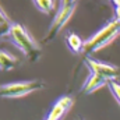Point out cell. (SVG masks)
I'll return each mask as SVG.
<instances>
[{
  "mask_svg": "<svg viewBox=\"0 0 120 120\" xmlns=\"http://www.w3.org/2000/svg\"><path fill=\"white\" fill-rule=\"evenodd\" d=\"M119 34H120V21L119 20L110 21L108 25H105L102 30H99L94 36H91L90 39L84 43L82 53L88 55V53L96 52V50L108 46L109 43H112L117 38Z\"/></svg>",
  "mask_w": 120,
  "mask_h": 120,
  "instance_id": "6da1fadb",
  "label": "cell"
},
{
  "mask_svg": "<svg viewBox=\"0 0 120 120\" xmlns=\"http://www.w3.org/2000/svg\"><path fill=\"white\" fill-rule=\"evenodd\" d=\"M10 36L13 39V42L15 43V46L32 61L39 57L41 55V48L38 46V43L32 39L27 30L21 25V24H11L10 28Z\"/></svg>",
  "mask_w": 120,
  "mask_h": 120,
  "instance_id": "7a4b0ae2",
  "label": "cell"
},
{
  "mask_svg": "<svg viewBox=\"0 0 120 120\" xmlns=\"http://www.w3.org/2000/svg\"><path fill=\"white\" fill-rule=\"evenodd\" d=\"M42 88H43V82L38 80L11 82V84H6L0 87V96L1 98H21Z\"/></svg>",
  "mask_w": 120,
  "mask_h": 120,
  "instance_id": "3957f363",
  "label": "cell"
},
{
  "mask_svg": "<svg viewBox=\"0 0 120 120\" xmlns=\"http://www.w3.org/2000/svg\"><path fill=\"white\" fill-rule=\"evenodd\" d=\"M74 10H75V6L60 7V11L56 14V17H55V20H53L50 28H49V31H48L46 39H52V38H53V36H55V35H56V34H57V32L66 25V24H67V21L71 18Z\"/></svg>",
  "mask_w": 120,
  "mask_h": 120,
  "instance_id": "277c9868",
  "label": "cell"
},
{
  "mask_svg": "<svg viewBox=\"0 0 120 120\" xmlns=\"http://www.w3.org/2000/svg\"><path fill=\"white\" fill-rule=\"evenodd\" d=\"M85 64L88 66V68L94 74L102 75V77H105L109 81H113V78L117 75V71H119L117 67H115V66H110L108 63H102V61L94 60V59H91V57L85 59Z\"/></svg>",
  "mask_w": 120,
  "mask_h": 120,
  "instance_id": "5b68a950",
  "label": "cell"
},
{
  "mask_svg": "<svg viewBox=\"0 0 120 120\" xmlns=\"http://www.w3.org/2000/svg\"><path fill=\"white\" fill-rule=\"evenodd\" d=\"M71 106H73V98H70V96L60 98L59 101L53 105V108H52V110H50V113H49L46 120H61L63 116L66 115V112Z\"/></svg>",
  "mask_w": 120,
  "mask_h": 120,
  "instance_id": "8992f818",
  "label": "cell"
},
{
  "mask_svg": "<svg viewBox=\"0 0 120 120\" xmlns=\"http://www.w3.org/2000/svg\"><path fill=\"white\" fill-rule=\"evenodd\" d=\"M106 84H109V80H106V78L102 77V75H98V74H94V73H92L90 77H88V80L85 81V84H84V87H82V91L87 92V94H91V92L99 90L101 87H103V85H106Z\"/></svg>",
  "mask_w": 120,
  "mask_h": 120,
  "instance_id": "52a82bcc",
  "label": "cell"
},
{
  "mask_svg": "<svg viewBox=\"0 0 120 120\" xmlns=\"http://www.w3.org/2000/svg\"><path fill=\"white\" fill-rule=\"evenodd\" d=\"M18 60L15 59L13 55L4 52V50H0V70L3 71H10L13 70L15 66H17Z\"/></svg>",
  "mask_w": 120,
  "mask_h": 120,
  "instance_id": "ba28073f",
  "label": "cell"
},
{
  "mask_svg": "<svg viewBox=\"0 0 120 120\" xmlns=\"http://www.w3.org/2000/svg\"><path fill=\"white\" fill-rule=\"evenodd\" d=\"M66 42H67V46H68L74 53H80V52H82V49H84V43H85V42H82V39H81L77 34H70V35L67 36Z\"/></svg>",
  "mask_w": 120,
  "mask_h": 120,
  "instance_id": "9c48e42d",
  "label": "cell"
},
{
  "mask_svg": "<svg viewBox=\"0 0 120 120\" xmlns=\"http://www.w3.org/2000/svg\"><path fill=\"white\" fill-rule=\"evenodd\" d=\"M32 1H34L35 7L39 11L45 13V14H49L53 10V7H55V1L53 0H32Z\"/></svg>",
  "mask_w": 120,
  "mask_h": 120,
  "instance_id": "30bf717a",
  "label": "cell"
},
{
  "mask_svg": "<svg viewBox=\"0 0 120 120\" xmlns=\"http://www.w3.org/2000/svg\"><path fill=\"white\" fill-rule=\"evenodd\" d=\"M109 88L112 91L113 96L116 98V101L120 103V84H117L116 81H109Z\"/></svg>",
  "mask_w": 120,
  "mask_h": 120,
  "instance_id": "8fae6325",
  "label": "cell"
},
{
  "mask_svg": "<svg viewBox=\"0 0 120 120\" xmlns=\"http://www.w3.org/2000/svg\"><path fill=\"white\" fill-rule=\"evenodd\" d=\"M10 28H11V22L0 24V38L4 36V35H10Z\"/></svg>",
  "mask_w": 120,
  "mask_h": 120,
  "instance_id": "7c38bea8",
  "label": "cell"
},
{
  "mask_svg": "<svg viewBox=\"0 0 120 120\" xmlns=\"http://www.w3.org/2000/svg\"><path fill=\"white\" fill-rule=\"evenodd\" d=\"M10 21H8V18H7V15L4 14V11L0 8V24H8Z\"/></svg>",
  "mask_w": 120,
  "mask_h": 120,
  "instance_id": "4fadbf2b",
  "label": "cell"
},
{
  "mask_svg": "<svg viewBox=\"0 0 120 120\" xmlns=\"http://www.w3.org/2000/svg\"><path fill=\"white\" fill-rule=\"evenodd\" d=\"M74 1H75V0H61V1H60V6H61V7L74 6Z\"/></svg>",
  "mask_w": 120,
  "mask_h": 120,
  "instance_id": "5bb4252c",
  "label": "cell"
},
{
  "mask_svg": "<svg viewBox=\"0 0 120 120\" xmlns=\"http://www.w3.org/2000/svg\"><path fill=\"white\" fill-rule=\"evenodd\" d=\"M116 20L120 21V7H116Z\"/></svg>",
  "mask_w": 120,
  "mask_h": 120,
  "instance_id": "9a60e30c",
  "label": "cell"
},
{
  "mask_svg": "<svg viewBox=\"0 0 120 120\" xmlns=\"http://www.w3.org/2000/svg\"><path fill=\"white\" fill-rule=\"evenodd\" d=\"M112 1H113V4L116 7H120V0H112Z\"/></svg>",
  "mask_w": 120,
  "mask_h": 120,
  "instance_id": "2e32d148",
  "label": "cell"
}]
</instances>
